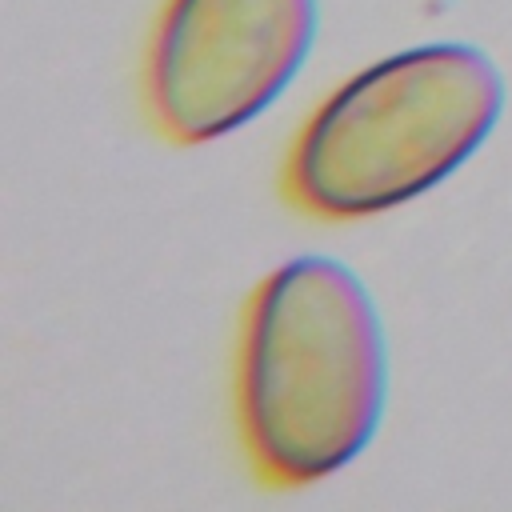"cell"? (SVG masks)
Here are the masks:
<instances>
[{"label": "cell", "instance_id": "7a4b0ae2", "mask_svg": "<svg viewBox=\"0 0 512 512\" xmlns=\"http://www.w3.org/2000/svg\"><path fill=\"white\" fill-rule=\"evenodd\" d=\"M504 76L476 44H416L340 80L296 128L280 196L300 216L352 224L444 184L496 128Z\"/></svg>", "mask_w": 512, "mask_h": 512}, {"label": "cell", "instance_id": "3957f363", "mask_svg": "<svg viewBox=\"0 0 512 512\" xmlns=\"http://www.w3.org/2000/svg\"><path fill=\"white\" fill-rule=\"evenodd\" d=\"M320 0H164L140 68L148 124L168 144H212L276 104L304 68Z\"/></svg>", "mask_w": 512, "mask_h": 512}, {"label": "cell", "instance_id": "6da1fadb", "mask_svg": "<svg viewBox=\"0 0 512 512\" xmlns=\"http://www.w3.org/2000/svg\"><path fill=\"white\" fill-rule=\"evenodd\" d=\"M384 396V324L348 264L304 252L248 292L232 420L256 484L308 488L352 464L380 428Z\"/></svg>", "mask_w": 512, "mask_h": 512}]
</instances>
